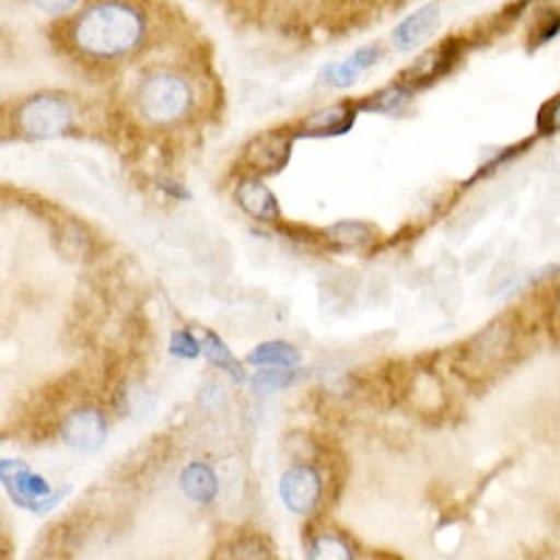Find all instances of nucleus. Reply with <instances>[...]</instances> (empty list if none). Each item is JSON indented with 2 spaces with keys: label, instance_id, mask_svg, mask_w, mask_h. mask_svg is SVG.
<instances>
[{
  "label": "nucleus",
  "instance_id": "nucleus-23",
  "mask_svg": "<svg viewBox=\"0 0 560 560\" xmlns=\"http://www.w3.org/2000/svg\"><path fill=\"white\" fill-rule=\"evenodd\" d=\"M32 3L48 18H65V14L77 12L82 7V0H32Z\"/></svg>",
  "mask_w": 560,
  "mask_h": 560
},
{
  "label": "nucleus",
  "instance_id": "nucleus-26",
  "mask_svg": "<svg viewBox=\"0 0 560 560\" xmlns=\"http://www.w3.org/2000/svg\"><path fill=\"white\" fill-rule=\"evenodd\" d=\"M549 319H552L555 331H560V289L555 292V298H552V314H549Z\"/></svg>",
  "mask_w": 560,
  "mask_h": 560
},
{
  "label": "nucleus",
  "instance_id": "nucleus-4",
  "mask_svg": "<svg viewBox=\"0 0 560 560\" xmlns=\"http://www.w3.org/2000/svg\"><path fill=\"white\" fill-rule=\"evenodd\" d=\"M77 109L57 93H37L14 109V129L26 140H51L70 132Z\"/></svg>",
  "mask_w": 560,
  "mask_h": 560
},
{
  "label": "nucleus",
  "instance_id": "nucleus-22",
  "mask_svg": "<svg viewBox=\"0 0 560 560\" xmlns=\"http://www.w3.org/2000/svg\"><path fill=\"white\" fill-rule=\"evenodd\" d=\"M538 132L541 135L560 132V96L549 98V102L541 107V113H538Z\"/></svg>",
  "mask_w": 560,
  "mask_h": 560
},
{
  "label": "nucleus",
  "instance_id": "nucleus-12",
  "mask_svg": "<svg viewBox=\"0 0 560 560\" xmlns=\"http://www.w3.org/2000/svg\"><path fill=\"white\" fill-rule=\"evenodd\" d=\"M54 244L68 261H88L93 255V236L77 219H59L54 230Z\"/></svg>",
  "mask_w": 560,
  "mask_h": 560
},
{
  "label": "nucleus",
  "instance_id": "nucleus-24",
  "mask_svg": "<svg viewBox=\"0 0 560 560\" xmlns=\"http://www.w3.org/2000/svg\"><path fill=\"white\" fill-rule=\"evenodd\" d=\"M174 353L194 359L202 353V342H197L191 334H174Z\"/></svg>",
  "mask_w": 560,
  "mask_h": 560
},
{
  "label": "nucleus",
  "instance_id": "nucleus-11",
  "mask_svg": "<svg viewBox=\"0 0 560 560\" xmlns=\"http://www.w3.org/2000/svg\"><path fill=\"white\" fill-rule=\"evenodd\" d=\"M378 59H382V48H378V45H368V48H359L353 57L342 59V62L328 65V68L323 70V77H325V82L331 84V88H350V84L357 82L364 70L373 68Z\"/></svg>",
  "mask_w": 560,
  "mask_h": 560
},
{
  "label": "nucleus",
  "instance_id": "nucleus-25",
  "mask_svg": "<svg viewBox=\"0 0 560 560\" xmlns=\"http://www.w3.org/2000/svg\"><path fill=\"white\" fill-rule=\"evenodd\" d=\"M289 382H292V376H289V368H280V370H272L269 376H261L255 384H258L261 389H267V393H272V389L283 387V384H289Z\"/></svg>",
  "mask_w": 560,
  "mask_h": 560
},
{
  "label": "nucleus",
  "instance_id": "nucleus-14",
  "mask_svg": "<svg viewBox=\"0 0 560 560\" xmlns=\"http://www.w3.org/2000/svg\"><path fill=\"white\" fill-rule=\"evenodd\" d=\"M185 497L197 504H210L217 499V474L208 463H191L179 477Z\"/></svg>",
  "mask_w": 560,
  "mask_h": 560
},
{
  "label": "nucleus",
  "instance_id": "nucleus-20",
  "mask_svg": "<svg viewBox=\"0 0 560 560\" xmlns=\"http://www.w3.org/2000/svg\"><path fill=\"white\" fill-rule=\"evenodd\" d=\"M230 558H272L269 552V544L264 541L261 535H253V533H244L238 535L236 541L230 544Z\"/></svg>",
  "mask_w": 560,
  "mask_h": 560
},
{
  "label": "nucleus",
  "instance_id": "nucleus-7",
  "mask_svg": "<svg viewBox=\"0 0 560 560\" xmlns=\"http://www.w3.org/2000/svg\"><path fill=\"white\" fill-rule=\"evenodd\" d=\"M104 434V415L96 407H79L73 412L65 415V420L59 423V438H62L65 446H70L73 452L93 454L102 448Z\"/></svg>",
  "mask_w": 560,
  "mask_h": 560
},
{
  "label": "nucleus",
  "instance_id": "nucleus-17",
  "mask_svg": "<svg viewBox=\"0 0 560 560\" xmlns=\"http://www.w3.org/2000/svg\"><path fill=\"white\" fill-rule=\"evenodd\" d=\"M373 238V228L362 222H339L325 230V242H331L339 249H357Z\"/></svg>",
  "mask_w": 560,
  "mask_h": 560
},
{
  "label": "nucleus",
  "instance_id": "nucleus-9",
  "mask_svg": "<svg viewBox=\"0 0 560 560\" xmlns=\"http://www.w3.org/2000/svg\"><path fill=\"white\" fill-rule=\"evenodd\" d=\"M359 113V104H334V107H325L319 113L308 115L306 121L294 129V135H303V138H334V135H342L353 127Z\"/></svg>",
  "mask_w": 560,
  "mask_h": 560
},
{
  "label": "nucleus",
  "instance_id": "nucleus-21",
  "mask_svg": "<svg viewBox=\"0 0 560 560\" xmlns=\"http://www.w3.org/2000/svg\"><path fill=\"white\" fill-rule=\"evenodd\" d=\"M202 350L208 353L210 359H213V364H219V368H230V373H236L238 364L233 362V357H230V350L224 348L222 342H219L217 337H210V334H205L202 337Z\"/></svg>",
  "mask_w": 560,
  "mask_h": 560
},
{
  "label": "nucleus",
  "instance_id": "nucleus-5",
  "mask_svg": "<svg viewBox=\"0 0 560 560\" xmlns=\"http://www.w3.org/2000/svg\"><path fill=\"white\" fill-rule=\"evenodd\" d=\"M280 499L298 516H312L323 502V474L308 463H298L280 477Z\"/></svg>",
  "mask_w": 560,
  "mask_h": 560
},
{
  "label": "nucleus",
  "instance_id": "nucleus-13",
  "mask_svg": "<svg viewBox=\"0 0 560 560\" xmlns=\"http://www.w3.org/2000/svg\"><path fill=\"white\" fill-rule=\"evenodd\" d=\"M524 34H527V48L535 51L541 45L552 43L560 34V9L558 7H535L533 12L527 14V26H524Z\"/></svg>",
  "mask_w": 560,
  "mask_h": 560
},
{
  "label": "nucleus",
  "instance_id": "nucleus-1",
  "mask_svg": "<svg viewBox=\"0 0 560 560\" xmlns=\"http://www.w3.org/2000/svg\"><path fill=\"white\" fill-rule=\"evenodd\" d=\"M147 34V12L135 0H93L68 23L70 51L98 65L135 54Z\"/></svg>",
  "mask_w": 560,
  "mask_h": 560
},
{
  "label": "nucleus",
  "instance_id": "nucleus-19",
  "mask_svg": "<svg viewBox=\"0 0 560 560\" xmlns=\"http://www.w3.org/2000/svg\"><path fill=\"white\" fill-rule=\"evenodd\" d=\"M412 93L415 90H409L407 84H393V88L382 90V93H376L373 98H364L368 104H359V109H373V113H395L398 107H404V104L412 102Z\"/></svg>",
  "mask_w": 560,
  "mask_h": 560
},
{
  "label": "nucleus",
  "instance_id": "nucleus-18",
  "mask_svg": "<svg viewBox=\"0 0 560 560\" xmlns=\"http://www.w3.org/2000/svg\"><path fill=\"white\" fill-rule=\"evenodd\" d=\"M249 364H272V368H294L300 362V353L287 342L258 345L247 357Z\"/></svg>",
  "mask_w": 560,
  "mask_h": 560
},
{
  "label": "nucleus",
  "instance_id": "nucleus-2",
  "mask_svg": "<svg viewBox=\"0 0 560 560\" xmlns=\"http://www.w3.org/2000/svg\"><path fill=\"white\" fill-rule=\"evenodd\" d=\"M135 104L143 121L152 127H174L183 124L194 107V90L179 73L158 70L143 77L135 93Z\"/></svg>",
  "mask_w": 560,
  "mask_h": 560
},
{
  "label": "nucleus",
  "instance_id": "nucleus-8",
  "mask_svg": "<svg viewBox=\"0 0 560 560\" xmlns=\"http://www.w3.org/2000/svg\"><path fill=\"white\" fill-rule=\"evenodd\" d=\"M440 14H443V9H440V3L434 0V3H427V7H420L418 12L409 14V18H404L401 23L393 28V37H389L393 39L395 51H412V48L427 43L434 34V28L440 26Z\"/></svg>",
  "mask_w": 560,
  "mask_h": 560
},
{
  "label": "nucleus",
  "instance_id": "nucleus-3",
  "mask_svg": "<svg viewBox=\"0 0 560 560\" xmlns=\"http://www.w3.org/2000/svg\"><path fill=\"white\" fill-rule=\"evenodd\" d=\"M518 328L513 317H502L479 331L471 342L459 350V370L468 378H485L502 373L510 353L516 350Z\"/></svg>",
  "mask_w": 560,
  "mask_h": 560
},
{
  "label": "nucleus",
  "instance_id": "nucleus-6",
  "mask_svg": "<svg viewBox=\"0 0 560 560\" xmlns=\"http://www.w3.org/2000/svg\"><path fill=\"white\" fill-rule=\"evenodd\" d=\"M289 158H292V135L264 132L247 143L242 166H247L253 177H267V174L283 172Z\"/></svg>",
  "mask_w": 560,
  "mask_h": 560
},
{
  "label": "nucleus",
  "instance_id": "nucleus-15",
  "mask_svg": "<svg viewBox=\"0 0 560 560\" xmlns=\"http://www.w3.org/2000/svg\"><path fill=\"white\" fill-rule=\"evenodd\" d=\"M7 488L20 508H34L37 502L48 499V482L43 477H37V474L28 471V468H18L12 474V479L7 477Z\"/></svg>",
  "mask_w": 560,
  "mask_h": 560
},
{
  "label": "nucleus",
  "instance_id": "nucleus-16",
  "mask_svg": "<svg viewBox=\"0 0 560 560\" xmlns=\"http://www.w3.org/2000/svg\"><path fill=\"white\" fill-rule=\"evenodd\" d=\"M308 555L312 558H353V547L345 535L325 527L308 538Z\"/></svg>",
  "mask_w": 560,
  "mask_h": 560
},
{
  "label": "nucleus",
  "instance_id": "nucleus-10",
  "mask_svg": "<svg viewBox=\"0 0 560 560\" xmlns=\"http://www.w3.org/2000/svg\"><path fill=\"white\" fill-rule=\"evenodd\" d=\"M236 202L247 217L258 219L264 224H272L280 219V205L272 197L261 177H247L236 185Z\"/></svg>",
  "mask_w": 560,
  "mask_h": 560
}]
</instances>
